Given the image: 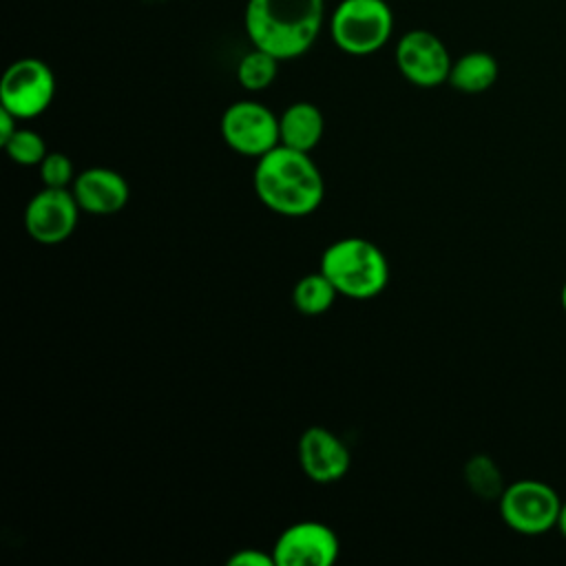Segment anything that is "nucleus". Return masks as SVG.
I'll return each instance as SVG.
<instances>
[{
    "label": "nucleus",
    "mask_w": 566,
    "mask_h": 566,
    "mask_svg": "<svg viewBox=\"0 0 566 566\" xmlns=\"http://www.w3.org/2000/svg\"><path fill=\"white\" fill-rule=\"evenodd\" d=\"M80 203L71 188L38 190L24 208V228L38 243H62L69 239L80 219Z\"/></svg>",
    "instance_id": "9"
},
{
    "label": "nucleus",
    "mask_w": 566,
    "mask_h": 566,
    "mask_svg": "<svg viewBox=\"0 0 566 566\" xmlns=\"http://www.w3.org/2000/svg\"><path fill=\"white\" fill-rule=\"evenodd\" d=\"M325 133V119L316 104L294 102L279 115V135L281 144L312 153Z\"/></svg>",
    "instance_id": "13"
},
{
    "label": "nucleus",
    "mask_w": 566,
    "mask_h": 566,
    "mask_svg": "<svg viewBox=\"0 0 566 566\" xmlns=\"http://www.w3.org/2000/svg\"><path fill=\"white\" fill-rule=\"evenodd\" d=\"M349 298H374L389 283V261L369 239L343 237L329 243L318 268Z\"/></svg>",
    "instance_id": "3"
},
{
    "label": "nucleus",
    "mask_w": 566,
    "mask_h": 566,
    "mask_svg": "<svg viewBox=\"0 0 566 566\" xmlns=\"http://www.w3.org/2000/svg\"><path fill=\"white\" fill-rule=\"evenodd\" d=\"M394 57L400 75L422 88L444 84L453 64L444 42L427 29L407 31L398 40Z\"/></svg>",
    "instance_id": "8"
},
{
    "label": "nucleus",
    "mask_w": 566,
    "mask_h": 566,
    "mask_svg": "<svg viewBox=\"0 0 566 566\" xmlns=\"http://www.w3.org/2000/svg\"><path fill=\"white\" fill-rule=\"evenodd\" d=\"M497 506L511 531L520 535H544L557 526L562 497L551 484L524 478L506 484Z\"/></svg>",
    "instance_id": "5"
},
{
    "label": "nucleus",
    "mask_w": 566,
    "mask_h": 566,
    "mask_svg": "<svg viewBox=\"0 0 566 566\" xmlns=\"http://www.w3.org/2000/svg\"><path fill=\"white\" fill-rule=\"evenodd\" d=\"M55 97V75L38 57H20L7 66L0 80V106L18 119L42 115Z\"/></svg>",
    "instance_id": "6"
},
{
    "label": "nucleus",
    "mask_w": 566,
    "mask_h": 566,
    "mask_svg": "<svg viewBox=\"0 0 566 566\" xmlns=\"http://www.w3.org/2000/svg\"><path fill=\"white\" fill-rule=\"evenodd\" d=\"M497 60L486 51H469L453 60L449 71V84L467 95L489 91L497 80Z\"/></svg>",
    "instance_id": "14"
},
{
    "label": "nucleus",
    "mask_w": 566,
    "mask_h": 566,
    "mask_svg": "<svg viewBox=\"0 0 566 566\" xmlns=\"http://www.w3.org/2000/svg\"><path fill=\"white\" fill-rule=\"evenodd\" d=\"M340 551L338 535L323 522L303 520L287 526L274 542L276 566H329Z\"/></svg>",
    "instance_id": "10"
},
{
    "label": "nucleus",
    "mask_w": 566,
    "mask_h": 566,
    "mask_svg": "<svg viewBox=\"0 0 566 566\" xmlns=\"http://www.w3.org/2000/svg\"><path fill=\"white\" fill-rule=\"evenodd\" d=\"M230 566H276L272 553H263L259 548H241L228 557Z\"/></svg>",
    "instance_id": "20"
},
{
    "label": "nucleus",
    "mask_w": 566,
    "mask_h": 566,
    "mask_svg": "<svg viewBox=\"0 0 566 566\" xmlns=\"http://www.w3.org/2000/svg\"><path fill=\"white\" fill-rule=\"evenodd\" d=\"M336 296H338V290L321 270L301 276L292 290L294 307L307 316L327 312L334 305Z\"/></svg>",
    "instance_id": "15"
},
{
    "label": "nucleus",
    "mask_w": 566,
    "mask_h": 566,
    "mask_svg": "<svg viewBox=\"0 0 566 566\" xmlns=\"http://www.w3.org/2000/svg\"><path fill=\"white\" fill-rule=\"evenodd\" d=\"M279 57H274L272 53L252 46L237 64V80L239 84L250 91V93H259L263 88H268L279 73Z\"/></svg>",
    "instance_id": "17"
},
{
    "label": "nucleus",
    "mask_w": 566,
    "mask_h": 566,
    "mask_svg": "<svg viewBox=\"0 0 566 566\" xmlns=\"http://www.w3.org/2000/svg\"><path fill=\"white\" fill-rule=\"evenodd\" d=\"M464 482L471 489V493L480 500L486 502H497L500 495L504 493L506 484L502 478L500 467L495 464V460L486 453H475L464 462Z\"/></svg>",
    "instance_id": "16"
},
{
    "label": "nucleus",
    "mask_w": 566,
    "mask_h": 566,
    "mask_svg": "<svg viewBox=\"0 0 566 566\" xmlns=\"http://www.w3.org/2000/svg\"><path fill=\"white\" fill-rule=\"evenodd\" d=\"M2 146L9 159L15 161L18 166H40V161L49 153L42 135L31 128H18Z\"/></svg>",
    "instance_id": "18"
},
{
    "label": "nucleus",
    "mask_w": 566,
    "mask_h": 566,
    "mask_svg": "<svg viewBox=\"0 0 566 566\" xmlns=\"http://www.w3.org/2000/svg\"><path fill=\"white\" fill-rule=\"evenodd\" d=\"M80 208L84 212L106 217L119 212L130 197L128 181L113 168L93 166L82 170L71 186Z\"/></svg>",
    "instance_id": "12"
},
{
    "label": "nucleus",
    "mask_w": 566,
    "mask_h": 566,
    "mask_svg": "<svg viewBox=\"0 0 566 566\" xmlns=\"http://www.w3.org/2000/svg\"><path fill=\"white\" fill-rule=\"evenodd\" d=\"M38 168L42 184L49 188H71L77 177L71 157L64 153H46Z\"/></svg>",
    "instance_id": "19"
},
{
    "label": "nucleus",
    "mask_w": 566,
    "mask_h": 566,
    "mask_svg": "<svg viewBox=\"0 0 566 566\" xmlns=\"http://www.w3.org/2000/svg\"><path fill=\"white\" fill-rule=\"evenodd\" d=\"M221 137L239 155L261 157L281 144L279 115L254 99H239L221 115Z\"/></svg>",
    "instance_id": "7"
},
{
    "label": "nucleus",
    "mask_w": 566,
    "mask_h": 566,
    "mask_svg": "<svg viewBox=\"0 0 566 566\" xmlns=\"http://www.w3.org/2000/svg\"><path fill=\"white\" fill-rule=\"evenodd\" d=\"M252 181L261 203L283 217L312 214L325 197L323 175L310 153L283 144L256 159Z\"/></svg>",
    "instance_id": "2"
},
{
    "label": "nucleus",
    "mask_w": 566,
    "mask_h": 566,
    "mask_svg": "<svg viewBox=\"0 0 566 566\" xmlns=\"http://www.w3.org/2000/svg\"><path fill=\"white\" fill-rule=\"evenodd\" d=\"M347 444L325 427H307L298 438V464L312 482H338L349 469Z\"/></svg>",
    "instance_id": "11"
},
{
    "label": "nucleus",
    "mask_w": 566,
    "mask_h": 566,
    "mask_svg": "<svg viewBox=\"0 0 566 566\" xmlns=\"http://www.w3.org/2000/svg\"><path fill=\"white\" fill-rule=\"evenodd\" d=\"M557 528L559 533L566 537V502H562V511H559V520H557Z\"/></svg>",
    "instance_id": "22"
},
{
    "label": "nucleus",
    "mask_w": 566,
    "mask_h": 566,
    "mask_svg": "<svg viewBox=\"0 0 566 566\" xmlns=\"http://www.w3.org/2000/svg\"><path fill=\"white\" fill-rule=\"evenodd\" d=\"M325 24V0H248L243 29L252 46L281 62L305 55Z\"/></svg>",
    "instance_id": "1"
},
{
    "label": "nucleus",
    "mask_w": 566,
    "mask_h": 566,
    "mask_svg": "<svg viewBox=\"0 0 566 566\" xmlns=\"http://www.w3.org/2000/svg\"><path fill=\"white\" fill-rule=\"evenodd\" d=\"M18 117L13 113H9L7 108L0 106V144H4L20 126H18Z\"/></svg>",
    "instance_id": "21"
},
{
    "label": "nucleus",
    "mask_w": 566,
    "mask_h": 566,
    "mask_svg": "<svg viewBox=\"0 0 566 566\" xmlns=\"http://www.w3.org/2000/svg\"><path fill=\"white\" fill-rule=\"evenodd\" d=\"M332 42L347 55H371L394 33V11L385 0H340L329 15Z\"/></svg>",
    "instance_id": "4"
},
{
    "label": "nucleus",
    "mask_w": 566,
    "mask_h": 566,
    "mask_svg": "<svg viewBox=\"0 0 566 566\" xmlns=\"http://www.w3.org/2000/svg\"><path fill=\"white\" fill-rule=\"evenodd\" d=\"M559 303H562V310L566 312V281L562 285V292H559Z\"/></svg>",
    "instance_id": "23"
}]
</instances>
